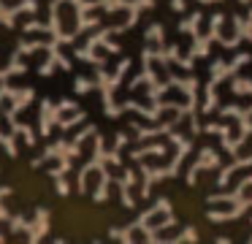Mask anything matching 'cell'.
Listing matches in <instances>:
<instances>
[{"instance_id":"obj_1","label":"cell","mask_w":252,"mask_h":244,"mask_svg":"<svg viewBox=\"0 0 252 244\" xmlns=\"http://www.w3.org/2000/svg\"><path fill=\"white\" fill-rule=\"evenodd\" d=\"M163 38H165V27H163V25H152V27L147 30V41L160 43V46H163Z\"/></svg>"},{"instance_id":"obj_2","label":"cell","mask_w":252,"mask_h":244,"mask_svg":"<svg viewBox=\"0 0 252 244\" xmlns=\"http://www.w3.org/2000/svg\"><path fill=\"white\" fill-rule=\"evenodd\" d=\"M93 87H98V81H90V79H84V76H79V79H76V92H79V95L90 92Z\"/></svg>"},{"instance_id":"obj_4","label":"cell","mask_w":252,"mask_h":244,"mask_svg":"<svg viewBox=\"0 0 252 244\" xmlns=\"http://www.w3.org/2000/svg\"><path fill=\"white\" fill-rule=\"evenodd\" d=\"M233 92H236V95H241V92H252V81L236 79V81H233Z\"/></svg>"},{"instance_id":"obj_6","label":"cell","mask_w":252,"mask_h":244,"mask_svg":"<svg viewBox=\"0 0 252 244\" xmlns=\"http://www.w3.org/2000/svg\"><path fill=\"white\" fill-rule=\"evenodd\" d=\"M198 3H214V0H198Z\"/></svg>"},{"instance_id":"obj_3","label":"cell","mask_w":252,"mask_h":244,"mask_svg":"<svg viewBox=\"0 0 252 244\" xmlns=\"http://www.w3.org/2000/svg\"><path fill=\"white\" fill-rule=\"evenodd\" d=\"M84 117H87V114H84V111H79L76 117H68V119H63V122H60V125H63V130H71V128H76V125L82 122Z\"/></svg>"},{"instance_id":"obj_5","label":"cell","mask_w":252,"mask_h":244,"mask_svg":"<svg viewBox=\"0 0 252 244\" xmlns=\"http://www.w3.org/2000/svg\"><path fill=\"white\" fill-rule=\"evenodd\" d=\"M57 193L60 195H68V182L63 176H57Z\"/></svg>"}]
</instances>
